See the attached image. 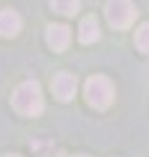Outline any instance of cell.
<instances>
[{"label":"cell","mask_w":149,"mask_h":157,"mask_svg":"<svg viewBox=\"0 0 149 157\" xmlns=\"http://www.w3.org/2000/svg\"><path fill=\"white\" fill-rule=\"evenodd\" d=\"M11 102H13V110L21 113V115H39L42 107H44V100H42V92H39L37 81H24V84H18Z\"/></svg>","instance_id":"1"},{"label":"cell","mask_w":149,"mask_h":157,"mask_svg":"<svg viewBox=\"0 0 149 157\" xmlns=\"http://www.w3.org/2000/svg\"><path fill=\"white\" fill-rule=\"evenodd\" d=\"M84 94H86V102L94 107V110H107L115 97V89H113L110 78L105 76H92L84 84Z\"/></svg>","instance_id":"2"},{"label":"cell","mask_w":149,"mask_h":157,"mask_svg":"<svg viewBox=\"0 0 149 157\" xmlns=\"http://www.w3.org/2000/svg\"><path fill=\"white\" fill-rule=\"evenodd\" d=\"M136 6H133L131 0H107L105 6V16L110 21V26L115 29H128L136 18Z\"/></svg>","instance_id":"3"},{"label":"cell","mask_w":149,"mask_h":157,"mask_svg":"<svg viewBox=\"0 0 149 157\" xmlns=\"http://www.w3.org/2000/svg\"><path fill=\"white\" fill-rule=\"evenodd\" d=\"M52 94L58 97L60 102H71L73 94H76V76L73 73H58L55 78H52Z\"/></svg>","instance_id":"4"},{"label":"cell","mask_w":149,"mask_h":157,"mask_svg":"<svg viewBox=\"0 0 149 157\" xmlns=\"http://www.w3.org/2000/svg\"><path fill=\"white\" fill-rule=\"evenodd\" d=\"M68 42H71V29L63 26V24H52L47 29V45L52 50H66Z\"/></svg>","instance_id":"5"},{"label":"cell","mask_w":149,"mask_h":157,"mask_svg":"<svg viewBox=\"0 0 149 157\" xmlns=\"http://www.w3.org/2000/svg\"><path fill=\"white\" fill-rule=\"evenodd\" d=\"M21 32V16L11 8L0 11V37H16Z\"/></svg>","instance_id":"6"},{"label":"cell","mask_w":149,"mask_h":157,"mask_svg":"<svg viewBox=\"0 0 149 157\" xmlns=\"http://www.w3.org/2000/svg\"><path fill=\"white\" fill-rule=\"evenodd\" d=\"M78 39H81L84 45H92L99 39V24L94 16H86L81 18V26H78Z\"/></svg>","instance_id":"7"},{"label":"cell","mask_w":149,"mask_h":157,"mask_svg":"<svg viewBox=\"0 0 149 157\" xmlns=\"http://www.w3.org/2000/svg\"><path fill=\"white\" fill-rule=\"evenodd\" d=\"M52 11L60 13V16H73V13L81 8V0H50Z\"/></svg>","instance_id":"8"},{"label":"cell","mask_w":149,"mask_h":157,"mask_svg":"<svg viewBox=\"0 0 149 157\" xmlns=\"http://www.w3.org/2000/svg\"><path fill=\"white\" fill-rule=\"evenodd\" d=\"M136 47L141 52H149V21L136 29Z\"/></svg>","instance_id":"9"},{"label":"cell","mask_w":149,"mask_h":157,"mask_svg":"<svg viewBox=\"0 0 149 157\" xmlns=\"http://www.w3.org/2000/svg\"><path fill=\"white\" fill-rule=\"evenodd\" d=\"M73 157H86V155H73Z\"/></svg>","instance_id":"10"},{"label":"cell","mask_w":149,"mask_h":157,"mask_svg":"<svg viewBox=\"0 0 149 157\" xmlns=\"http://www.w3.org/2000/svg\"><path fill=\"white\" fill-rule=\"evenodd\" d=\"M6 157H18V155H6Z\"/></svg>","instance_id":"11"}]
</instances>
